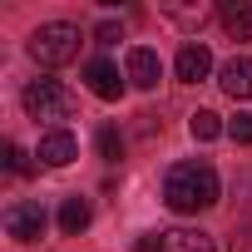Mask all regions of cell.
<instances>
[{
  "instance_id": "cell-1",
  "label": "cell",
  "mask_w": 252,
  "mask_h": 252,
  "mask_svg": "<svg viewBox=\"0 0 252 252\" xmlns=\"http://www.w3.org/2000/svg\"><path fill=\"white\" fill-rule=\"evenodd\" d=\"M218 193H222V183H218V168H213V163H203V158L173 163V168L163 173V203H168L173 213H183V218H193V213H208V208L218 203Z\"/></svg>"
},
{
  "instance_id": "cell-2",
  "label": "cell",
  "mask_w": 252,
  "mask_h": 252,
  "mask_svg": "<svg viewBox=\"0 0 252 252\" xmlns=\"http://www.w3.org/2000/svg\"><path fill=\"white\" fill-rule=\"evenodd\" d=\"M79 45H84L79 25L50 20V25H40V30L30 35V60H35L40 69H60V64H69V60L79 55Z\"/></svg>"
},
{
  "instance_id": "cell-3",
  "label": "cell",
  "mask_w": 252,
  "mask_h": 252,
  "mask_svg": "<svg viewBox=\"0 0 252 252\" xmlns=\"http://www.w3.org/2000/svg\"><path fill=\"white\" fill-rule=\"evenodd\" d=\"M25 114L30 119H45V124H64L74 114V94L60 84V79H35L25 89Z\"/></svg>"
},
{
  "instance_id": "cell-4",
  "label": "cell",
  "mask_w": 252,
  "mask_h": 252,
  "mask_svg": "<svg viewBox=\"0 0 252 252\" xmlns=\"http://www.w3.org/2000/svg\"><path fill=\"white\" fill-rule=\"evenodd\" d=\"M5 232L15 242H40L45 237V208L40 203H10L5 208Z\"/></svg>"
},
{
  "instance_id": "cell-5",
  "label": "cell",
  "mask_w": 252,
  "mask_h": 252,
  "mask_svg": "<svg viewBox=\"0 0 252 252\" xmlns=\"http://www.w3.org/2000/svg\"><path fill=\"white\" fill-rule=\"evenodd\" d=\"M124 74H129V84H134V89H154V84L163 79V60H158V50L134 45V50H129V60H124Z\"/></svg>"
},
{
  "instance_id": "cell-6",
  "label": "cell",
  "mask_w": 252,
  "mask_h": 252,
  "mask_svg": "<svg viewBox=\"0 0 252 252\" xmlns=\"http://www.w3.org/2000/svg\"><path fill=\"white\" fill-rule=\"evenodd\" d=\"M35 158H40L45 168H64V163H74V158H79V144H74V134H69V129H50V134H40Z\"/></svg>"
},
{
  "instance_id": "cell-7",
  "label": "cell",
  "mask_w": 252,
  "mask_h": 252,
  "mask_svg": "<svg viewBox=\"0 0 252 252\" xmlns=\"http://www.w3.org/2000/svg\"><path fill=\"white\" fill-rule=\"evenodd\" d=\"M173 74H178L183 84H198V79H208V74H213V55H208V45L188 40V45L178 50V60H173Z\"/></svg>"
},
{
  "instance_id": "cell-8",
  "label": "cell",
  "mask_w": 252,
  "mask_h": 252,
  "mask_svg": "<svg viewBox=\"0 0 252 252\" xmlns=\"http://www.w3.org/2000/svg\"><path fill=\"white\" fill-rule=\"evenodd\" d=\"M218 84L227 99H252V60L247 55H232L222 69H218Z\"/></svg>"
},
{
  "instance_id": "cell-9",
  "label": "cell",
  "mask_w": 252,
  "mask_h": 252,
  "mask_svg": "<svg viewBox=\"0 0 252 252\" xmlns=\"http://www.w3.org/2000/svg\"><path fill=\"white\" fill-rule=\"evenodd\" d=\"M84 79H89V89H94L99 99H119L129 74H119V64H109V60H89V64H84Z\"/></svg>"
},
{
  "instance_id": "cell-10",
  "label": "cell",
  "mask_w": 252,
  "mask_h": 252,
  "mask_svg": "<svg viewBox=\"0 0 252 252\" xmlns=\"http://www.w3.org/2000/svg\"><path fill=\"white\" fill-rule=\"evenodd\" d=\"M158 252H218V247L198 227H173V232H158Z\"/></svg>"
},
{
  "instance_id": "cell-11",
  "label": "cell",
  "mask_w": 252,
  "mask_h": 252,
  "mask_svg": "<svg viewBox=\"0 0 252 252\" xmlns=\"http://www.w3.org/2000/svg\"><path fill=\"white\" fill-rule=\"evenodd\" d=\"M89 218H94L89 198H79V193H74V198H64V203H60V232H64V237H79V232L89 227Z\"/></svg>"
},
{
  "instance_id": "cell-12",
  "label": "cell",
  "mask_w": 252,
  "mask_h": 252,
  "mask_svg": "<svg viewBox=\"0 0 252 252\" xmlns=\"http://www.w3.org/2000/svg\"><path fill=\"white\" fill-rule=\"evenodd\" d=\"M218 20H222V30L232 40H252V5H242V0L232 5L227 0V5H218Z\"/></svg>"
},
{
  "instance_id": "cell-13",
  "label": "cell",
  "mask_w": 252,
  "mask_h": 252,
  "mask_svg": "<svg viewBox=\"0 0 252 252\" xmlns=\"http://www.w3.org/2000/svg\"><path fill=\"white\" fill-rule=\"evenodd\" d=\"M188 134H193V139H198V144H213V139H218V134H222V119H218V114H213V109H198V114H193V119H188Z\"/></svg>"
},
{
  "instance_id": "cell-14",
  "label": "cell",
  "mask_w": 252,
  "mask_h": 252,
  "mask_svg": "<svg viewBox=\"0 0 252 252\" xmlns=\"http://www.w3.org/2000/svg\"><path fill=\"white\" fill-rule=\"evenodd\" d=\"M94 149H99V158H104V163H119V158H124V139H119L114 124H104V129L94 134Z\"/></svg>"
},
{
  "instance_id": "cell-15",
  "label": "cell",
  "mask_w": 252,
  "mask_h": 252,
  "mask_svg": "<svg viewBox=\"0 0 252 252\" xmlns=\"http://www.w3.org/2000/svg\"><path fill=\"white\" fill-rule=\"evenodd\" d=\"M5 173H30V158L20 144H5Z\"/></svg>"
},
{
  "instance_id": "cell-16",
  "label": "cell",
  "mask_w": 252,
  "mask_h": 252,
  "mask_svg": "<svg viewBox=\"0 0 252 252\" xmlns=\"http://www.w3.org/2000/svg\"><path fill=\"white\" fill-rule=\"evenodd\" d=\"M227 134H232L237 144H252V114H237V119L227 124Z\"/></svg>"
},
{
  "instance_id": "cell-17",
  "label": "cell",
  "mask_w": 252,
  "mask_h": 252,
  "mask_svg": "<svg viewBox=\"0 0 252 252\" xmlns=\"http://www.w3.org/2000/svg\"><path fill=\"white\" fill-rule=\"evenodd\" d=\"M94 40H99V45H114V40H124V30H119L114 20H104V25L94 30Z\"/></svg>"
},
{
  "instance_id": "cell-18",
  "label": "cell",
  "mask_w": 252,
  "mask_h": 252,
  "mask_svg": "<svg viewBox=\"0 0 252 252\" xmlns=\"http://www.w3.org/2000/svg\"><path fill=\"white\" fill-rule=\"evenodd\" d=\"M232 252H252V237L247 242H232Z\"/></svg>"
}]
</instances>
